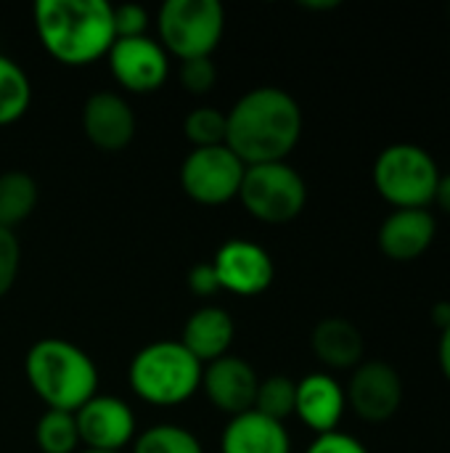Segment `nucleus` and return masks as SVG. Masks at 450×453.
Here are the masks:
<instances>
[{
	"label": "nucleus",
	"mask_w": 450,
	"mask_h": 453,
	"mask_svg": "<svg viewBox=\"0 0 450 453\" xmlns=\"http://www.w3.org/2000/svg\"><path fill=\"white\" fill-rule=\"evenodd\" d=\"M225 146L249 167L286 162L302 138V109L292 93L276 85L247 90L225 111Z\"/></svg>",
	"instance_id": "nucleus-1"
},
{
	"label": "nucleus",
	"mask_w": 450,
	"mask_h": 453,
	"mask_svg": "<svg viewBox=\"0 0 450 453\" xmlns=\"http://www.w3.org/2000/svg\"><path fill=\"white\" fill-rule=\"evenodd\" d=\"M32 19L42 50L64 66H90L117 40L106 0H37Z\"/></svg>",
	"instance_id": "nucleus-2"
},
{
	"label": "nucleus",
	"mask_w": 450,
	"mask_h": 453,
	"mask_svg": "<svg viewBox=\"0 0 450 453\" xmlns=\"http://www.w3.org/2000/svg\"><path fill=\"white\" fill-rule=\"evenodd\" d=\"M24 377L45 409L74 414L98 395L95 361L80 345L61 337H42L27 350Z\"/></svg>",
	"instance_id": "nucleus-3"
},
{
	"label": "nucleus",
	"mask_w": 450,
	"mask_h": 453,
	"mask_svg": "<svg viewBox=\"0 0 450 453\" xmlns=\"http://www.w3.org/2000/svg\"><path fill=\"white\" fill-rule=\"evenodd\" d=\"M202 369L204 366L180 345V340H156L133 356L127 380L135 398L143 403L175 409L199 393Z\"/></svg>",
	"instance_id": "nucleus-4"
},
{
	"label": "nucleus",
	"mask_w": 450,
	"mask_h": 453,
	"mask_svg": "<svg viewBox=\"0 0 450 453\" xmlns=\"http://www.w3.org/2000/svg\"><path fill=\"white\" fill-rule=\"evenodd\" d=\"M225 32L220 0H167L156 13V40L178 61L210 58Z\"/></svg>",
	"instance_id": "nucleus-5"
},
{
	"label": "nucleus",
	"mask_w": 450,
	"mask_h": 453,
	"mask_svg": "<svg viewBox=\"0 0 450 453\" xmlns=\"http://www.w3.org/2000/svg\"><path fill=\"white\" fill-rule=\"evenodd\" d=\"M440 167L416 143H393L374 162V186L395 210H427L435 202Z\"/></svg>",
	"instance_id": "nucleus-6"
},
{
	"label": "nucleus",
	"mask_w": 450,
	"mask_h": 453,
	"mask_svg": "<svg viewBox=\"0 0 450 453\" xmlns=\"http://www.w3.org/2000/svg\"><path fill=\"white\" fill-rule=\"evenodd\" d=\"M239 202L244 210L268 226H284L302 215L308 202L305 178L289 162L249 165L241 178Z\"/></svg>",
	"instance_id": "nucleus-7"
},
{
	"label": "nucleus",
	"mask_w": 450,
	"mask_h": 453,
	"mask_svg": "<svg viewBox=\"0 0 450 453\" xmlns=\"http://www.w3.org/2000/svg\"><path fill=\"white\" fill-rule=\"evenodd\" d=\"M247 165L228 146L191 149L180 165L183 194L204 207H220L239 199Z\"/></svg>",
	"instance_id": "nucleus-8"
},
{
	"label": "nucleus",
	"mask_w": 450,
	"mask_h": 453,
	"mask_svg": "<svg viewBox=\"0 0 450 453\" xmlns=\"http://www.w3.org/2000/svg\"><path fill=\"white\" fill-rule=\"evenodd\" d=\"M212 268L220 284V292L236 297H257L271 289L276 279V263L271 252L249 239H231L217 247Z\"/></svg>",
	"instance_id": "nucleus-9"
},
{
	"label": "nucleus",
	"mask_w": 450,
	"mask_h": 453,
	"mask_svg": "<svg viewBox=\"0 0 450 453\" xmlns=\"http://www.w3.org/2000/svg\"><path fill=\"white\" fill-rule=\"evenodd\" d=\"M106 61L111 77L127 93H138V96L154 93L170 77V56L151 35L114 40Z\"/></svg>",
	"instance_id": "nucleus-10"
},
{
	"label": "nucleus",
	"mask_w": 450,
	"mask_h": 453,
	"mask_svg": "<svg viewBox=\"0 0 450 453\" xmlns=\"http://www.w3.org/2000/svg\"><path fill=\"white\" fill-rule=\"evenodd\" d=\"M85 451L122 453L135 441V411L117 395H93L74 411Z\"/></svg>",
	"instance_id": "nucleus-11"
},
{
	"label": "nucleus",
	"mask_w": 450,
	"mask_h": 453,
	"mask_svg": "<svg viewBox=\"0 0 450 453\" xmlns=\"http://www.w3.org/2000/svg\"><path fill=\"white\" fill-rule=\"evenodd\" d=\"M347 406L371 425L393 419L403 403V380L387 361H363L345 390Z\"/></svg>",
	"instance_id": "nucleus-12"
},
{
	"label": "nucleus",
	"mask_w": 450,
	"mask_h": 453,
	"mask_svg": "<svg viewBox=\"0 0 450 453\" xmlns=\"http://www.w3.org/2000/svg\"><path fill=\"white\" fill-rule=\"evenodd\" d=\"M135 111L125 96L114 90H98L82 104V133L85 138L106 154L127 149L135 138Z\"/></svg>",
	"instance_id": "nucleus-13"
},
{
	"label": "nucleus",
	"mask_w": 450,
	"mask_h": 453,
	"mask_svg": "<svg viewBox=\"0 0 450 453\" xmlns=\"http://www.w3.org/2000/svg\"><path fill=\"white\" fill-rule=\"evenodd\" d=\"M257 385H260V377L252 369V364L228 353L212 364H204L199 390L207 395V401L217 411L228 417H239L255 409Z\"/></svg>",
	"instance_id": "nucleus-14"
},
{
	"label": "nucleus",
	"mask_w": 450,
	"mask_h": 453,
	"mask_svg": "<svg viewBox=\"0 0 450 453\" xmlns=\"http://www.w3.org/2000/svg\"><path fill=\"white\" fill-rule=\"evenodd\" d=\"M345 409H347L345 388L332 374L313 372L297 382L294 414L316 435L334 433L345 417Z\"/></svg>",
	"instance_id": "nucleus-15"
},
{
	"label": "nucleus",
	"mask_w": 450,
	"mask_h": 453,
	"mask_svg": "<svg viewBox=\"0 0 450 453\" xmlns=\"http://www.w3.org/2000/svg\"><path fill=\"white\" fill-rule=\"evenodd\" d=\"M435 234L438 223L430 210H395L379 228V250L395 263H411L432 247Z\"/></svg>",
	"instance_id": "nucleus-16"
},
{
	"label": "nucleus",
	"mask_w": 450,
	"mask_h": 453,
	"mask_svg": "<svg viewBox=\"0 0 450 453\" xmlns=\"http://www.w3.org/2000/svg\"><path fill=\"white\" fill-rule=\"evenodd\" d=\"M233 337H236V324L231 313L220 305H202L186 319L180 345L204 366L228 356Z\"/></svg>",
	"instance_id": "nucleus-17"
},
{
	"label": "nucleus",
	"mask_w": 450,
	"mask_h": 453,
	"mask_svg": "<svg viewBox=\"0 0 450 453\" xmlns=\"http://www.w3.org/2000/svg\"><path fill=\"white\" fill-rule=\"evenodd\" d=\"M220 453H292V438L284 422L252 409L228 419L220 435Z\"/></svg>",
	"instance_id": "nucleus-18"
},
{
	"label": "nucleus",
	"mask_w": 450,
	"mask_h": 453,
	"mask_svg": "<svg viewBox=\"0 0 450 453\" xmlns=\"http://www.w3.org/2000/svg\"><path fill=\"white\" fill-rule=\"evenodd\" d=\"M310 348L324 366L337 369V372H347L363 364V350H366L361 329L353 321L339 319V316H332L316 324L310 334Z\"/></svg>",
	"instance_id": "nucleus-19"
},
{
	"label": "nucleus",
	"mask_w": 450,
	"mask_h": 453,
	"mask_svg": "<svg viewBox=\"0 0 450 453\" xmlns=\"http://www.w3.org/2000/svg\"><path fill=\"white\" fill-rule=\"evenodd\" d=\"M40 199L37 183L24 170L0 173V228L13 231L34 212Z\"/></svg>",
	"instance_id": "nucleus-20"
},
{
	"label": "nucleus",
	"mask_w": 450,
	"mask_h": 453,
	"mask_svg": "<svg viewBox=\"0 0 450 453\" xmlns=\"http://www.w3.org/2000/svg\"><path fill=\"white\" fill-rule=\"evenodd\" d=\"M32 104L29 74L5 53H0V127L19 122Z\"/></svg>",
	"instance_id": "nucleus-21"
},
{
	"label": "nucleus",
	"mask_w": 450,
	"mask_h": 453,
	"mask_svg": "<svg viewBox=\"0 0 450 453\" xmlns=\"http://www.w3.org/2000/svg\"><path fill=\"white\" fill-rule=\"evenodd\" d=\"M34 446L40 453H80V433L72 411L45 409L34 425Z\"/></svg>",
	"instance_id": "nucleus-22"
},
{
	"label": "nucleus",
	"mask_w": 450,
	"mask_h": 453,
	"mask_svg": "<svg viewBox=\"0 0 450 453\" xmlns=\"http://www.w3.org/2000/svg\"><path fill=\"white\" fill-rule=\"evenodd\" d=\"M133 453H204V446L180 425H154L135 435Z\"/></svg>",
	"instance_id": "nucleus-23"
},
{
	"label": "nucleus",
	"mask_w": 450,
	"mask_h": 453,
	"mask_svg": "<svg viewBox=\"0 0 450 453\" xmlns=\"http://www.w3.org/2000/svg\"><path fill=\"white\" fill-rule=\"evenodd\" d=\"M225 130H228L225 111H220L215 106L191 109L183 119V135L194 149L225 146Z\"/></svg>",
	"instance_id": "nucleus-24"
},
{
	"label": "nucleus",
	"mask_w": 450,
	"mask_h": 453,
	"mask_svg": "<svg viewBox=\"0 0 450 453\" xmlns=\"http://www.w3.org/2000/svg\"><path fill=\"white\" fill-rule=\"evenodd\" d=\"M294 395H297V382L284 374H273L268 380H260L255 395V411L268 419L284 422L286 417L294 414Z\"/></svg>",
	"instance_id": "nucleus-25"
},
{
	"label": "nucleus",
	"mask_w": 450,
	"mask_h": 453,
	"mask_svg": "<svg viewBox=\"0 0 450 453\" xmlns=\"http://www.w3.org/2000/svg\"><path fill=\"white\" fill-rule=\"evenodd\" d=\"M178 80L183 85L186 93H194V96H204L215 88L217 82V66L210 58H191V61H180V69H178Z\"/></svg>",
	"instance_id": "nucleus-26"
},
{
	"label": "nucleus",
	"mask_w": 450,
	"mask_h": 453,
	"mask_svg": "<svg viewBox=\"0 0 450 453\" xmlns=\"http://www.w3.org/2000/svg\"><path fill=\"white\" fill-rule=\"evenodd\" d=\"M111 19H114V37L127 40V37H143L149 35V11L138 3H122L111 5Z\"/></svg>",
	"instance_id": "nucleus-27"
},
{
	"label": "nucleus",
	"mask_w": 450,
	"mask_h": 453,
	"mask_svg": "<svg viewBox=\"0 0 450 453\" xmlns=\"http://www.w3.org/2000/svg\"><path fill=\"white\" fill-rule=\"evenodd\" d=\"M21 268V244L19 236L8 228H0V300L11 292L16 284Z\"/></svg>",
	"instance_id": "nucleus-28"
},
{
	"label": "nucleus",
	"mask_w": 450,
	"mask_h": 453,
	"mask_svg": "<svg viewBox=\"0 0 450 453\" xmlns=\"http://www.w3.org/2000/svg\"><path fill=\"white\" fill-rule=\"evenodd\" d=\"M305 453H369V451H366V446H363L358 438H353V435H347V433L334 430V433H326V435H316V441L308 446V451Z\"/></svg>",
	"instance_id": "nucleus-29"
},
{
	"label": "nucleus",
	"mask_w": 450,
	"mask_h": 453,
	"mask_svg": "<svg viewBox=\"0 0 450 453\" xmlns=\"http://www.w3.org/2000/svg\"><path fill=\"white\" fill-rule=\"evenodd\" d=\"M186 284L194 295L199 297H212L220 292V284H217V276H215V268L212 263H199L194 265L188 273H186Z\"/></svg>",
	"instance_id": "nucleus-30"
},
{
	"label": "nucleus",
	"mask_w": 450,
	"mask_h": 453,
	"mask_svg": "<svg viewBox=\"0 0 450 453\" xmlns=\"http://www.w3.org/2000/svg\"><path fill=\"white\" fill-rule=\"evenodd\" d=\"M435 202L438 207L450 215V173L448 175H440V183H438V191H435Z\"/></svg>",
	"instance_id": "nucleus-31"
},
{
	"label": "nucleus",
	"mask_w": 450,
	"mask_h": 453,
	"mask_svg": "<svg viewBox=\"0 0 450 453\" xmlns=\"http://www.w3.org/2000/svg\"><path fill=\"white\" fill-rule=\"evenodd\" d=\"M440 369H443V374H446V380L450 382V326L448 329H443V337H440Z\"/></svg>",
	"instance_id": "nucleus-32"
},
{
	"label": "nucleus",
	"mask_w": 450,
	"mask_h": 453,
	"mask_svg": "<svg viewBox=\"0 0 450 453\" xmlns=\"http://www.w3.org/2000/svg\"><path fill=\"white\" fill-rule=\"evenodd\" d=\"M432 321H435V326H440V329H448L450 326V303H438V305L432 308Z\"/></svg>",
	"instance_id": "nucleus-33"
},
{
	"label": "nucleus",
	"mask_w": 450,
	"mask_h": 453,
	"mask_svg": "<svg viewBox=\"0 0 450 453\" xmlns=\"http://www.w3.org/2000/svg\"><path fill=\"white\" fill-rule=\"evenodd\" d=\"M300 5L308 11H334L339 8V0H300Z\"/></svg>",
	"instance_id": "nucleus-34"
},
{
	"label": "nucleus",
	"mask_w": 450,
	"mask_h": 453,
	"mask_svg": "<svg viewBox=\"0 0 450 453\" xmlns=\"http://www.w3.org/2000/svg\"><path fill=\"white\" fill-rule=\"evenodd\" d=\"M80 453H103V451H85V449H82V451Z\"/></svg>",
	"instance_id": "nucleus-35"
}]
</instances>
